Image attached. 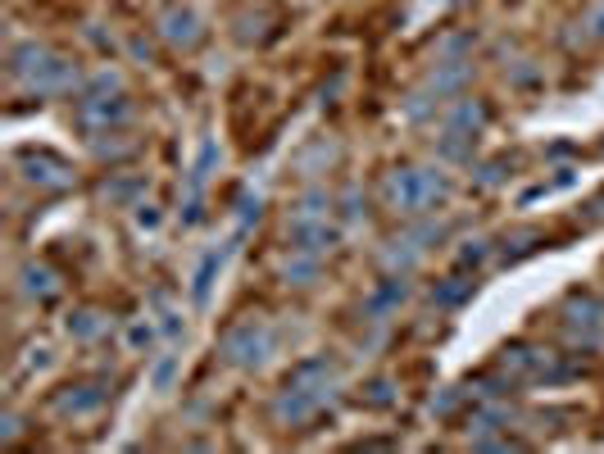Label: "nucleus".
Here are the masks:
<instances>
[{
	"label": "nucleus",
	"instance_id": "f257e3e1",
	"mask_svg": "<svg viewBox=\"0 0 604 454\" xmlns=\"http://www.w3.org/2000/svg\"><path fill=\"white\" fill-rule=\"evenodd\" d=\"M332 382H337V368L327 355H314L305 364H296L282 382V391L273 395V418L282 427H305L309 418H318L332 405Z\"/></svg>",
	"mask_w": 604,
	"mask_h": 454
},
{
	"label": "nucleus",
	"instance_id": "f03ea898",
	"mask_svg": "<svg viewBox=\"0 0 604 454\" xmlns=\"http://www.w3.org/2000/svg\"><path fill=\"white\" fill-rule=\"evenodd\" d=\"M450 196H455V187H450V178L441 168L405 164V168H391L387 178H382V205H387L396 218H409V223L436 218L450 205Z\"/></svg>",
	"mask_w": 604,
	"mask_h": 454
},
{
	"label": "nucleus",
	"instance_id": "7ed1b4c3",
	"mask_svg": "<svg viewBox=\"0 0 604 454\" xmlns=\"http://www.w3.org/2000/svg\"><path fill=\"white\" fill-rule=\"evenodd\" d=\"M218 355L228 359L232 368H241V373H255V368H264L268 359L278 355V336H273V327L255 314L237 318V323L223 332V341H218Z\"/></svg>",
	"mask_w": 604,
	"mask_h": 454
},
{
	"label": "nucleus",
	"instance_id": "20e7f679",
	"mask_svg": "<svg viewBox=\"0 0 604 454\" xmlns=\"http://www.w3.org/2000/svg\"><path fill=\"white\" fill-rule=\"evenodd\" d=\"M19 178L37 191H69L73 187V164L55 150L37 146V150H19Z\"/></svg>",
	"mask_w": 604,
	"mask_h": 454
},
{
	"label": "nucleus",
	"instance_id": "39448f33",
	"mask_svg": "<svg viewBox=\"0 0 604 454\" xmlns=\"http://www.w3.org/2000/svg\"><path fill=\"white\" fill-rule=\"evenodd\" d=\"M78 123L87 132H119L132 123V100L128 91H114V96L100 100H78Z\"/></svg>",
	"mask_w": 604,
	"mask_h": 454
},
{
	"label": "nucleus",
	"instance_id": "423d86ee",
	"mask_svg": "<svg viewBox=\"0 0 604 454\" xmlns=\"http://www.w3.org/2000/svg\"><path fill=\"white\" fill-rule=\"evenodd\" d=\"M564 323H568V336H573L577 346H595V341L604 336V300H595V296H568Z\"/></svg>",
	"mask_w": 604,
	"mask_h": 454
},
{
	"label": "nucleus",
	"instance_id": "0eeeda50",
	"mask_svg": "<svg viewBox=\"0 0 604 454\" xmlns=\"http://www.w3.org/2000/svg\"><path fill=\"white\" fill-rule=\"evenodd\" d=\"M82 69L73 60H64V55H50L46 69L37 73V78L28 82L32 96H73V91H82Z\"/></svg>",
	"mask_w": 604,
	"mask_h": 454
},
{
	"label": "nucleus",
	"instance_id": "6e6552de",
	"mask_svg": "<svg viewBox=\"0 0 604 454\" xmlns=\"http://www.w3.org/2000/svg\"><path fill=\"white\" fill-rule=\"evenodd\" d=\"M109 405V386L105 382H73L55 395V414L60 418H91Z\"/></svg>",
	"mask_w": 604,
	"mask_h": 454
},
{
	"label": "nucleus",
	"instance_id": "1a4fd4ad",
	"mask_svg": "<svg viewBox=\"0 0 604 454\" xmlns=\"http://www.w3.org/2000/svg\"><path fill=\"white\" fill-rule=\"evenodd\" d=\"M155 32L169 46H178V50H191L200 37H205V23H200V14L191 10V5H169V10L159 14V23H155Z\"/></svg>",
	"mask_w": 604,
	"mask_h": 454
},
{
	"label": "nucleus",
	"instance_id": "9d476101",
	"mask_svg": "<svg viewBox=\"0 0 604 454\" xmlns=\"http://www.w3.org/2000/svg\"><path fill=\"white\" fill-rule=\"evenodd\" d=\"M228 255H232V246H214V250H205V255L196 259V268H191V305H196V309L209 305L218 277H223V268H228Z\"/></svg>",
	"mask_w": 604,
	"mask_h": 454
},
{
	"label": "nucleus",
	"instance_id": "9b49d317",
	"mask_svg": "<svg viewBox=\"0 0 604 454\" xmlns=\"http://www.w3.org/2000/svg\"><path fill=\"white\" fill-rule=\"evenodd\" d=\"M405 300H409V282L400 273H391L387 282H377V287L364 296V314L373 318V323H387L391 314H400Z\"/></svg>",
	"mask_w": 604,
	"mask_h": 454
},
{
	"label": "nucleus",
	"instance_id": "f8f14e48",
	"mask_svg": "<svg viewBox=\"0 0 604 454\" xmlns=\"http://www.w3.org/2000/svg\"><path fill=\"white\" fill-rule=\"evenodd\" d=\"M146 187H150L146 173H109V178L100 182V200H105L109 209H132L146 200Z\"/></svg>",
	"mask_w": 604,
	"mask_h": 454
},
{
	"label": "nucleus",
	"instance_id": "ddd939ff",
	"mask_svg": "<svg viewBox=\"0 0 604 454\" xmlns=\"http://www.w3.org/2000/svg\"><path fill=\"white\" fill-rule=\"evenodd\" d=\"M337 246V227L327 223H287V250H305V255L323 259L327 250Z\"/></svg>",
	"mask_w": 604,
	"mask_h": 454
},
{
	"label": "nucleus",
	"instance_id": "4468645a",
	"mask_svg": "<svg viewBox=\"0 0 604 454\" xmlns=\"http://www.w3.org/2000/svg\"><path fill=\"white\" fill-rule=\"evenodd\" d=\"M509 423H514V409H509L505 400H482V409H473V414H468V441H477V436L509 432Z\"/></svg>",
	"mask_w": 604,
	"mask_h": 454
},
{
	"label": "nucleus",
	"instance_id": "2eb2a0df",
	"mask_svg": "<svg viewBox=\"0 0 604 454\" xmlns=\"http://www.w3.org/2000/svg\"><path fill=\"white\" fill-rule=\"evenodd\" d=\"M19 291L28 300H55V296H60V277H55V268H50V264L28 259V264L19 268Z\"/></svg>",
	"mask_w": 604,
	"mask_h": 454
},
{
	"label": "nucleus",
	"instance_id": "dca6fc26",
	"mask_svg": "<svg viewBox=\"0 0 604 454\" xmlns=\"http://www.w3.org/2000/svg\"><path fill=\"white\" fill-rule=\"evenodd\" d=\"M50 55H55V50H50V46H41V41H19V46L10 50V73L23 82V87H28V82L37 78L41 69H46V60H50Z\"/></svg>",
	"mask_w": 604,
	"mask_h": 454
},
{
	"label": "nucleus",
	"instance_id": "f3484780",
	"mask_svg": "<svg viewBox=\"0 0 604 454\" xmlns=\"http://www.w3.org/2000/svg\"><path fill=\"white\" fill-rule=\"evenodd\" d=\"M318 268H323V259L305 255V250H287V255L278 259V277L287 282V287H314Z\"/></svg>",
	"mask_w": 604,
	"mask_h": 454
},
{
	"label": "nucleus",
	"instance_id": "a211bd4d",
	"mask_svg": "<svg viewBox=\"0 0 604 454\" xmlns=\"http://www.w3.org/2000/svg\"><path fill=\"white\" fill-rule=\"evenodd\" d=\"M486 119H491V114H486L482 100L459 96V100H450V105H446V123H441V128H459V132H477V137H482Z\"/></svg>",
	"mask_w": 604,
	"mask_h": 454
},
{
	"label": "nucleus",
	"instance_id": "6ab92c4d",
	"mask_svg": "<svg viewBox=\"0 0 604 454\" xmlns=\"http://www.w3.org/2000/svg\"><path fill=\"white\" fill-rule=\"evenodd\" d=\"M332 191L327 187H309V191H300V200L291 205V218L287 223H323V218H332Z\"/></svg>",
	"mask_w": 604,
	"mask_h": 454
},
{
	"label": "nucleus",
	"instance_id": "aec40b11",
	"mask_svg": "<svg viewBox=\"0 0 604 454\" xmlns=\"http://www.w3.org/2000/svg\"><path fill=\"white\" fill-rule=\"evenodd\" d=\"M159 341H164V332H159V323L150 314H137L123 323V350H128V355H146V350H155Z\"/></svg>",
	"mask_w": 604,
	"mask_h": 454
},
{
	"label": "nucleus",
	"instance_id": "412c9836",
	"mask_svg": "<svg viewBox=\"0 0 604 454\" xmlns=\"http://www.w3.org/2000/svg\"><path fill=\"white\" fill-rule=\"evenodd\" d=\"M64 332H69V341H78V346H91V341H100V336L109 332V318L96 314V309H73V314L64 318Z\"/></svg>",
	"mask_w": 604,
	"mask_h": 454
},
{
	"label": "nucleus",
	"instance_id": "4be33fe9",
	"mask_svg": "<svg viewBox=\"0 0 604 454\" xmlns=\"http://www.w3.org/2000/svg\"><path fill=\"white\" fill-rule=\"evenodd\" d=\"M473 150H477V132L441 128V137H436V155L450 159V164H473Z\"/></svg>",
	"mask_w": 604,
	"mask_h": 454
},
{
	"label": "nucleus",
	"instance_id": "5701e85b",
	"mask_svg": "<svg viewBox=\"0 0 604 454\" xmlns=\"http://www.w3.org/2000/svg\"><path fill=\"white\" fill-rule=\"evenodd\" d=\"M182 377V350H164V355L150 364V391L155 395H169Z\"/></svg>",
	"mask_w": 604,
	"mask_h": 454
},
{
	"label": "nucleus",
	"instance_id": "b1692460",
	"mask_svg": "<svg viewBox=\"0 0 604 454\" xmlns=\"http://www.w3.org/2000/svg\"><path fill=\"white\" fill-rule=\"evenodd\" d=\"M218 159H223V150H218V141H214V137H205V141H200V150H196V164H191V178H187V187H205V182L214 178Z\"/></svg>",
	"mask_w": 604,
	"mask_h": 454
},
{
	"label": "nucleus",
	"instance_id": "393cba45",
	"mask_svg": "<svg viewBox=\"0 0 604 454\" xmlns=\"http://www.w3.org/2000/svg\"><path fill=\"white\" fill-rule=\"evenodd\" d=\"M114 91H123V78H119V69H100V73H91L87 82H82V91H78V100H100V96H114Z\"/></svg>",
	"mask_w": 604,
	"mask_h": 454
},
{
	"label": "nucleus",
	"instance_id": "a878e982",
	"mask_svg": "<svg viewBox=\"0 0 604 454\" xmlns=\"http://www.w3.org/2000/svg\"><path fill=\"white\" fill-rule=\"evenodd\" d=\"M468 296H473V282H468V277H446V282H436V287H432V300H436L441 309L464 305Z\"/></svg>",
	"mask_w": 604,
	"mask_h": 454
},
{
	"label": "nucleus",
	"instance_id": "bb28decb",
	"mask_svg": "<svg viewBox=\"0 0 604 454\" xmlns=\"http://www.w3.org/2000/svg\"><path fill=\"white\" fill-rule=\"evenodd\" d=\"M359 405L364 409H391L396 405V382H391V377H373V382H364Z\"/></svg>",
	"mask_w": 604,
	"mask_h": 454
},
{
	"label": "nucleus",
	"instance_id": "cd10ccee",
	"mask_svg": "<svg viewBox=\"0 0 604 454\" xmlns=\"http://www.w3.org/2000/svg\"><path fill=\"white\" fill-rule=\"evenodd\" d=\"M573 182H577V168H559V178L536 182L532 191H523V196H518V205H532V200H550V196H559V191H568Z\"/></svg>",
	"mask_w": 604,
	"mask_h": 454
},
{
	"label": "nucleus",
	"instance_id": "c85d7f7f",
	"mask_svg": "<svg viewBox=\"0 0 604 454\" xmlns=\"http://www.w3.org/2000/svg\"><path fill=\"white\" fill-rule=\"evenodd\" d=\"M91 150H96V159H123L137 150V141H123V128L119 132H96L91 137Z\"/></svg>",
	"mask_w": 604,
	"mask_h": 454
},
{
	"label": "nucleus",
	"instance_id": "c756f323",
	"mask_svg": "<svg viewBox=\"0 0 604 454\" xmlns=\"http://www.w3.org/2000/svg\"><path fill=\"white\" fill-rule=\"evenodd\" d=\"M259 218H264V196L259 191H241L237 196V237H246Z\"/></svg>",
	"mask_w": 604,
	"mask_h": 454
},
{
	"label": "nucleus",
	"instance_id": "7c9ffc66",
	"mask_svg": "<svg viewBox=\"0 0 604 454\" xmlns=\"http://www.w3.org/2000/svg\"><path fill=\"white\" fill-rule=\"evenodd\" d=\"M155 323H159V332H164V341H178V336L187 332V318H182L169 300H159V318H155Z\"/></svg>",
	"mask_w": 604,
	"mask_h": 454
},
{
	"label": "nucleus",
	"instance_id": "2f4dec72",
	"mask_svg": "<svg viewBox=\"0 0 604 454\" xmlns=\"http://www.w3.org/2000/svg\"><path fill=\"white\" fill-rule=\"evenodd\" d=\"M159 223H164V214H159V205H150V200H141V205H132V227H137L141 237H150V232H159Z\"/></svg>",
	"mask_w": 604,
	"mask_h": 454
},
{
	"label": "nucleus",
	"instance_id": "473e14b6",
	"mask_svg": "<svg viewBox=\"0 0 604 454\" xmlns=\"http://www.w3.org/2000/svg\"><path fill=\"white\" fill-rule=\"evenodd\" d=\"M486 255H491V241L473 237V241H464V250L455 255V264H459V268H482V264H486Z\"/></svg>",
	"mask_w": 604,
	"mask_h": 454
},
{
	"label": "nucleus",
	"instance_id": "72a5a7b5",
	"mask_svg": "<svg viewBox=\"0 0 604 454\" xmlns=\"http://www.w3.org/2000/svg\"><path fill=\"white\" fill-rule=\"evenodd\" d=\"M464 400H468V391H459V386H450L446 395H436V400H432V414H441V418H446V414H455V409L464 405Z\"/></svg>",
	"mask_w": 604,
	"mask_h": 454
},
{
	"label": "nucleus",
	"instance_id": "f704fd0d",
	"mask_svg": "<svg viewBox=\"0 0 604 454\" xmlns=\"http://www.w3.org/2000/svg\"><path fill=\"white\" fill-rule=\"evenodd\" d=\"M505 168H509V159H491V164L477 173V187H496V182H505Z\"/></svg>",
	"mask_w": 604,
	"mask_h": 454
},
{
	"label": "nucleus",
	"instance_id": "c9c22d12",
	"mask_svg": "<svg viewBox=\"0 0 604 454\" xmlns=\"http://www.w3.org/2000/svg\"><path fill=\"white\" fill-rule=\"evenodd\" d=\"M23 368H28V373H46V368H50V346H28Z\"/></svg>",
	"mask_w": 604,
	"mask_h": 454
},
{
	"label": "nucleus",
	"instance_id": "e433bc0d",
	"mask_svg": "<svg viewBox=\"0 0 604 454\" xmlns=\"http://www.w3.org/2000/svg\"><path fill=\"white\" fill-rule=\"evenodd\" d=\"M586 28H591L595 41H604V5H595V10L586 14Z\"/></svg>",
	"mask_w": 604,
	"mask_h": 454
},
{
	"label": "nucleus",
	"instance_id": "4c0bfd02",
	"mask_svg": "<svg viewBox=\"0 0 604 454\" xmlns=\"http://www.w3.org/2000/svg\"><path fill=\"white\" fill-rule=\"evenodd\" d=\"M341 205H346L350 223H359V218H364V209H359V191H346V200H341Z\"/></svg>",
	"mask_w": 604,
	"mask_h": 454
},
{
	"label": "nucleus",
	"instance_id": "58836bf2",
	"mask_svg": "<svg viewBox=\"0 0 604 454\" xmlns=\"http://www.w3.org/2000/svg\"><path fill=\"white\" fill-rule=\"evenodd\" d=\"M14 436H19V418L5 414V423H0V441H14Z\"/></svg>",
	"mask_w": 604,
	"mask_h": 454
},
{
	"label": "nucleus",
	"instance_id": "ea45409f",
	"mask_svg": "<svg viewBox=\"0 0 604 454\" xmlns=\"http://www.w3.org/2000/svg\"><path fill=\"white\" fill-rule=\"evenodd\" d=\"M600 150H604V146H600Z\"/></svg>",
	"mask_w": 604,
	"mask_h": 454
}]
</instances>
